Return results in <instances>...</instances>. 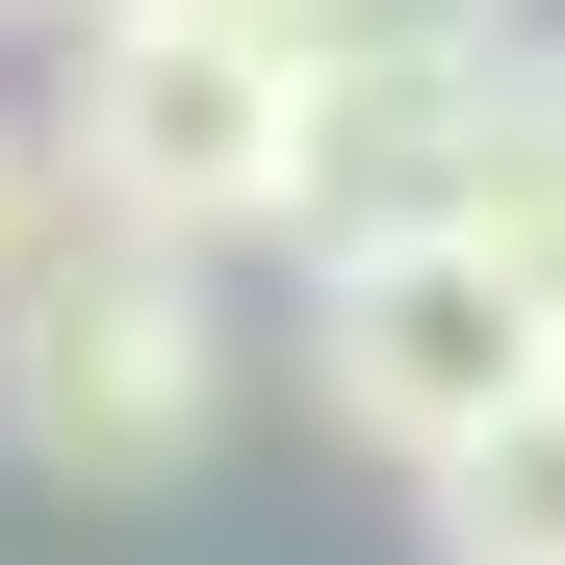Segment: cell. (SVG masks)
I'll return each instance as SVG.
<instances>
[{
    "instance_id": "1",
    "label": "cell",
    "mask_w": 565,
    "mask_h": 565,
    "mask_svg": "<svg viewBox=\"0 0 565 565\" xmlns=\"http://www.w3.org/2000/svg\"><path fill=\"white\" fill-rule=\"evenodd\" d=\"M282 154H309V52L257 0H77L52 206H104L154 257H232V232H282Z\"/></svg>"
},
{
    "instance_id": "2",
    "label": "cell",
    "mask_w": 565,
    "mask_h": 565,
    "mask_svg": "<svg viewBox=\"0 0 565 565\" xmlns=\"http://www.w3.org/2000/svg\"><path fill=\"white\" fill-rule=\"evenodd\" d=\"M0 437H26L52 489H180V462L232 437V309H206V257L52 206V257L0 282Z\"/></svg>"
},
{
    "instance_id": "3",
    "label": "cell",
    "mask_w": 565,
    "mask_h": 565,
    "mask_svg": "<svg viewBox=\"0 0 565 565\" xmlns=\"http://www.w3.org/2000/svg\"><path fill=\"white\" fill-rule=\"evenodd\" d=\"M540 360H565V334H540V282L462 232V206H437V232L309 257V412H334L360 462H412V489H437V462H462V437L540 386Z\"/></svg>"
},
{
    "instance_id": "4",
    "label": "cell",
    "mask_w": 565,
    "mask_h": 565,
    "mask_svg": "<svg viewBox=\"0 0 565 565\" xmlns=\"http://www.w3.org/2000/svg\"><path fill=\"white\" fill-rule=\"evenodd\" d=\"M489 104H514V26H489V0H412V26L309 52V154H282V232H309V257H360V232H437V206H462V154H489Z\"/></svg>"
},
{
    "instance_id": "5",
    "label": "cell",
    "mask_w": 565,
    "mask_h": 565,
    "mask_svg": "<svg viewBox=\"0 0 565 565\" xmlns=\"http://www.w3.org/2000/svg\"><path fill=\"white\" fill-rule=\"evenodd\" d=\"M412 514H437V565H565V360H540V386H514L489 437L437 462Z\"/></svg>"
},
{
    "instance_id": "6",
    "label": "cell",
    "mask_w": 565,
    "mask_h": 565,
    "mask_svg": "<svg viewBox=\"0 0 565 565\" xmlns=\"http://www.w3.org/2000/svg\"><path fill=\"white\" fill-rule=\"evenodd\" d=\"M462 232H489V257L540 282V334H565V52H514V104H489V154H462Z\"/></svg>"
},
{
    "instance_id": "7",
    "label": "cell",
    "mask_w": 565,
    "mask_h": 565,
    "mask_svg": "<svg viewBox=\"0 0 565 565\" xmlns=\"http://www.w3.org/2000/svg\"><path fill=\"white\" fill-rule=\"evenodd\" d=\"M26 257H52V129L0 104V282H26Z\"/></svg>"
},
{
    "instance_id": "8",
    "label": "cell",
    "mask_w": 565,
    "mask_h": 565,
    "mask_svg": "<svg viewBox=\"0 0 565 565\" xmlns=\"http://www.w3.org/2000/svg\"><path fill=\"white\" fill-rule=\"evenodd\" d=\"M0 26H77V0H0Z\"/></svg>"
}]
</instances>
